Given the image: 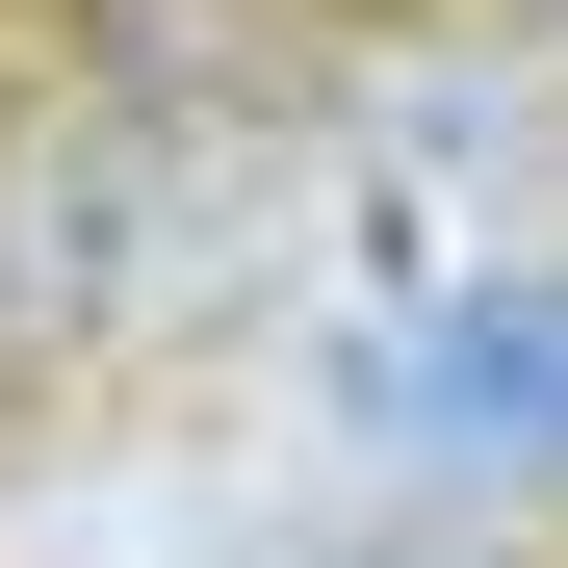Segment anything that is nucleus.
<instances>
[{
  "mask_svg": "<svg viewBox=\"0 0 568 568\" xmlns=\"http://www.w3.org/2000/svg\"><path fill=\"white\" fill-rule=\"evenodd\" d=\"M78 284H104V130H27L0 155V336H52Z\"/></svg>",
  "mask_w": 568,
  "mask_h": 568,
  "instance_id": "nucleus-2",
  "label": "nucleus"
},
{
  "mask_svg": "<svg viewBox=\"0 0 568 568\" xmlns=\"http://www.w3.org/2000/svg\"><path fill=\"white\" fill-rule=\"evenodd\" d=\"M414 414L491 439V465H568V284H465V311L414 336Z\"/></svg>",
  "mask_w": 568,
  "mask_h": 568,
  "instance_id": "nucleus-1",
  "label": "nucleus"
}]
</instances>
